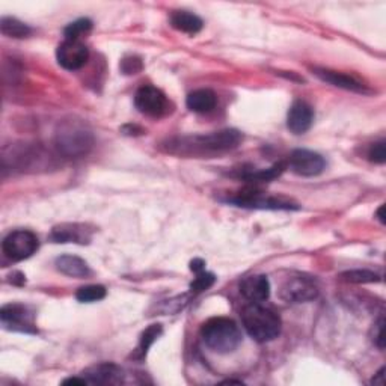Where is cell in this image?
<instances>
[{
  "mask_svg": "<svg viewBox=\"0 0 386 386\" xmlns=\"http://www.w3.org/2000/svg\"><path fill=\"white\" fill-rule=\"evenodd\" d=\"M240 293L255 303H261L270 296V282L264 275H251L240 282Z\"/></svg>",
  "mask_w": 386,
  "mask_h": 386,
  "instance_id": "cell-16",
  "label": "cell"
},
{
  "mask_svg": "<svg viewBox=\"0 0 386 386\" xmlns=\"http://www.w3.org/2000/svg\"><path fill=\"white\" fill-rule=\"evenodd\" d=\"M134 106L146 117L160 118L168 112V98L158 88L145 85L136 90Z\"/></svg>",
  "mask_w": 386,
  "mask_h": 386,
  "instance_id": "cell-9",
  "label": "cell"
},
{
  "mask_svg": "<svg viewBox=\"0 0 386 386\" xmlns=\"http://www.w3.org/2000/svg\"><path fill=\"white\" fill-rule=\"evenodd\" d=\"M106 294L107 291L103 286H85L77 290L76 298L82 303H93V302L103 300L106 298Z\"/></svg>",
  "mask_w": 386,
  "mask_h": 386,
  "instance_id": "cell-23",
  "label": "cell"
},
{
  "mask_svg": "<svg viewBox=\"0 0 386 386\" xmlns=\"http://www.w3.org/2000/svg\"><path fill=\"white\" fill-rule=\"evenodd\" d=\"M343 281L350 283H373L380 282V275L371 270H349L341 274Z\"/></svg>",
  "mask_w": 386,
  "mask_h": 386,
  "instance_id": "cell-25",
  "label": "cell"
},
{
  "mask_svg": "<svg viewBox=\"0 0 386 386\" xmlns=\"http://www.w3.org/2000/svg\"><path fill=\"white\" fill-rule=\"evenodd\" d=\"M54 266L61 274L71 278H88L90 275V269L86 261L76 255H61L56 258Z\"/></svg>",
  "mask_w": 386,
  "mask_h": 386,
  "instance_id": "cell-17",
  "label": "cell"
},
{
  "mask_svg": "<svg viewBox=\"0 0 386 386\" xmlns=\"http://www.w3.org/2000/svg\"><path fill=\"white\" fill-rule=\"evenodd\" d=\"M246 332L258 343H269L281 334V317L269 306L252 302L242 311Z\"/></svg>",
  "mask_w": 386,
  "mask_h": 386,
  "instance_id": "cell-3",
  "label": "cell"
},
{
  "mask_svg": "<svg viewBox=\"0 0 386 386\" xmlns=\"http://www.w3.org/2000/svg\"><path fill=\"white\" fill-rule=\"evenodd\" d=\"M385 368L382 367L380 370H379V373L376 374V378H373V380H371V383L373 385H379V386H383L385 385Z\"/></svg>",
  "mask_w": 386,
  "mask_h": 386,
  "instance_id": "cell-31",
  "label": "cell"
},
{
  "mask_svg": "<svg viewBox=\"0 0 386 386\" xmlns=\"http://www.w3.org/2000/svg\"><path fill=\"white\" fill-rule=\"evenodd\" d=\"M283 169H286V165L276 163L269 169H259V171L243 172V178L247 181H270V180L279 177L283 172Z\"/></svg>",
  "mask_w": 386,
  "mask_h": 386,
  "instance_id": "cell-24",
  "label": "cell"
},
{
  "mask_svg": "<svg viewBox=\"0 0 386 386\" xmlns=\"http://www.w3.org/2000/svg\"><path fill=\"white\" fill-rule=\"evenodd\" d=\"M93 133L78 122H64L58 133H56V146H58L59 153L68 158H78L86 156L93 148Z\"/></svg>",
  "mask_w": 386,
  "mask_h": 386,
  "instance_id": "cell-4",
  "label": "cell"
},
{
  "mask_svg": "<svg viewBox=\"0 0 386 386\" xmlns=\"http://www.w3.org/2000/svg\"><path fill=\"white\" fill-rule=\"evenodd\" d=\"M314 122V110L306 101L298 100L291 105L287 115V127L294 134L308 131Z\"/></svg>",
  "mask_w": 386,
  "mask_h": 386,
  "instance_id": "cell-13",
  "label": "cell"
},
{
  "mask_svg": "<svg viewBox=\"0 0 386 386\" xmlns=\"http://www.w3.org/2000/svg\"><path fill=\"white\" fill-rule=\"evenodd\" d=\"M64 385H88L86 379L82 376V378H70V379H65L62 382Z\"/></svg>",
  "mask_w": 386,
  "mask_h": 386,
  "instance_id": "cell-32",
  "label": "cell"
},
{
  "mask_svg": "<svg viewBox=\"0 0 386 386\" xmlns=\"http://www.w3.org/2000/svg\"><path fill=\"white\" fill-rule=\"evenodd\" d=\"M124 74H138L142 70V61L139 58H126L121 62Z\"/></svg>",
  "mask_w": 386,
  "mask_h": 386,
  "instance_id": "cell-29",
  "label": "cell"
},
{
  "mask_svg": "<svg viewBox=\"0 0 386 386\" xmlns=\"http://www.w3.org/2000/svg\"><path fill=\"white\" fill-rule=\"evenodd\" d=\"M56 59L68 71H76L88 62L89 50L82 41L65 40L56 50Z\"/></svg>",
  "mask_w": 386,
  "mask_h": 386,
  "instance_id": "cell-11",
  "label": "cell"
},
{
  "mask_svg": "<svg viewBox=\"0 0 386 386\" xmlns=\"http://www.w3.org/2000/svg\"><path fill=\"white\" fill-rule=\"evenodd\" d=\"M202 341L211 351L228 355L240 346L242 334L237 323L226 317H213L201 327Z\"/></svg>",
  "mask_w": 386,
  "mask_h": 386,
  "instance_id": "cell-1",
  "label": "cell"
},
{
  "mask_svg": "<svg viewBox=\"0 0 386 386\" xmlns=\"http://www.w3.org/2000/svg\"><path fill=\"white\" fill-rule=\"evenodd\" d=\"M94 228L85 223H62L54 226L52 240L56 243H77L88 245L93 238Z\"/></svg>",
  "mask_w": 386,
  "mask_h": 386,
  "instance_id": "cell-12",
  "label": "cell"
},
{
  "mask_svg": "<svg viewBox=\"0 0 386 386\" xmlns=\"http://www.w3.org/2000/svg\"><path fill=\"white\" fill-rule=\"evenodd\" d=\"M317 296H319V287L314 279L302 275L287 278L279 288V298L287 303L311 302Z\"/></svg>",
  "mask_w": 386,
  "mask_h": 386,
  "instance_id": "cell-8",
  "label": "cell"
},
{
  "mask_svg": "<svg viewBox=\"0 0 386 386\" xmlns=\"http://www.w3.org/2000/svg\"><path fill=\"white\" fill-rule=\"evenodd\" d=\"M383 211H385V207L382 206V207L378 210V213H376V216H378V219L380 221V223H385V216H383Z\"/></svg>",
  "mask_w": 386,
  "mask_h": 386,
  "instance_id": "cell-33",
  "label": "cell"
},
{
  "mask_svg": "<svg viewBox=\"0 0 386 386\" xmlns=\"http://www.w3.org/2000/svg\"><path fill=\"white\" fill-rule=\"evenodd\" d=\"M373 343L376 344L380 350L385 349V319L383 315L379 317V320L374 323L373 327Z\"/></svg>",
  "mask_w": 386,
  "mask_h": 386,
  "instance_id": "cell-28",
  "label": "cell"
},
{
  "mask_svg": "<svg viewBox=\"0 0 386 386\" xmlns=\"http://www.w3.org/2000/svg\"><path fill=\"white\" fill-rule=\"evenodd\" d=\"M90 29H93V21H90L89 18H81L70 23V25L64 29V35H65V40L81 41L82 37L88 35Z\"/></svg>",
  "mask_w": 386,
  "mask_h": 386,
  "instance_id": "cell-22",
  "label": "cell"
},
{
  "mask_svg": "<svg viewBox=\"0 0 386 386\" xmlns=\"http://www.w3.org/2000/svg\"><path fill=\"white\" fill-rule=\"evenodd\" d=\"M226 202L235 204L238 207L247 209H261V210H298V204L282 198H271L266 197L264 193L255 190H245L238 192L235 195L230 197Z\"/></svg>",
  "mask_w": 386,
  "mask_h": 386,
  "instance_id": "cell-6",
  "label": "cell"
},
{
  "mask_svg": "<svg viewBox=\"0 0 386 386\" xmlns=\"http://www.w3.org/2000/svg\"><path fill=\"white\" fill-rule=\"evenodd\" d=\"M368 157H370L371 162L383 165L386 162V145H385V141L373 144L370 146V150H368Z\"/></svg>",
  "mask_w": 386,
  "mask_h": 386,
  "instance_id": "cell-27",
  "label": "cell"
},
{
  "mask_svg": "<svg viewBox=\"0 0 386 386\" xmlns=\"http://www.w3.org/2000/svg\"><path fill=\"white\" fill-rule=\"evenodd\" d=\"M82 376L88 385H118L122 382V370L115 364H98L85 370Z\"/></svg>",
  "mask_w": 386,
  "mask_h": 386,
  "instance_id": "cell-15",
  "label": "cell"
},
{
  "mask_svg": "<svg viewBox=\"0 0 386 386\" xmlns=\"http://www.w3.org/2000/svg\"><path fill=\"white\" fill-rule=\"evenodd\" d=\"M0 30L5 37L9 38H28L32 29L26 25V23H23L14 17H4L0 20Z\"/></svg>",
  "mask_w": 386,
  "mask_h": 386,
  "instance_id": "cell-21",
  "label": "cell"
},
{
  "mask_svg": "<svg viewBox=\"0 0 386 386\" xmlns=\"http://www.w3.org/2000/svg\"><path fill=\"white\" fill-rule=\"evenodd\" d=\"M0 320L5 329L14 332L37 334L35 314L26 305L21 303H8L0 310Z\"/></svg>",
  "mask_w": 386,
  "mask_h": 386,
  "instance_id": "cell-5",
  "label": "cell"
},
{
  "mask_svg": "<svg viewBox=\"0 0 386 386\" xmlns=\"http://www.w3.org/2000/svg\"><path fill=\"white\" fill-rule=\"evenodd\" d=\"M38 237L28 230L9 233L2 243L4 254L13 261L28 259L38 251Z\"/></svg>",
  "mask_w": 386,
  "mask_h": 386,
  "instance_id": "cell-7",
  "label": "cell"
},
{
  "mask_svg": "<svg viewBox=\"0 0 386 386\" xmlns=\"http://www.w3.org/2000/svg\"><path fill=\"white\" fill-rule=\"evenodd\" d=\"M314 74L319 78H322V81L326 83H331L337 88H341L346 90H351V93H358V94H368L370 93L364 83L356 81L355 77H351L344 73L327 70V68H314Z\"/></svg>",
  "mask_w": 386,
  "mask_h": 386,
  "instance_id": "cell-14",
  "label": "cell"
},
{
  "mask_svg": "<svg viewBox=\"0 0 386 386\" xmlns=\"http://www.w3.org/2000/svg\"><path fill=\"white\" fill-rule=\"evenodd\" d=\"M162 332H163L162 324H151L146 327L139 338V344L133 351L131 358L138 361H142L144 358H146V353H148L150 347L157 341V338L162 335Z\"/></svg>",
  "mask_w": 386,
  "mask_h": 386,
  "instance_id": "cell-20",
  "label": "cell"
},
{
  "mask_svg": "<svg viewBox=\"0 0 386 386\" xmlns=\"http://www.w3.org/2000/svg\"><path fill=\"white\" fill-rule=\"evenodd\" d=\"M195 275H197V278L193 279L189 286V290L192 294H201L204 291L210 290L214 286L216 276L213 274H210V271L202 270V271H199V274H195Z\"/></svg>",
  "mask_w": 386,
  "mask_h": 386,
  "instance_id": "cell-26",
  "label": "cell"
},
{
  "mask_svg": "<svg viewBox=\"0 0 386 386\" xmlns=\"http://www.w3.org/2000/svg\"><path fill=\"white\" fill-rule=\"evenodd\" d=\"M186 105L195 113H209L216 107V105H218V97H216L211 89L202 88L189 94Z\"/></svg>",
  "mask_w": 386,
  "mask_h": 386,
  "instance_id": "cell-18",
  "label": "cell"
},
{
  "mask_svg": "<svg viewBox=\"0 0 386 386\" xmlns=\"http://www.w3.org/2000/svg\"><path fill=\"white\" fill-rule=\"evenodd\" d=\"M288 166L291 171L298 175L317 177L324 171L326 162L319 153H314L310 150H294L290 154Z\"/></svg>",
  "mask_w": 386,
  "mask_h": 386,
  "instance_id": "cell-10",
  "label": "cell"
},
{
  "mask_svg": "<svg viewBox=\"0 0 386 386\" xmlns=\"http://www.w3.org/2000/svg\"><path fill=\"white\" fill-rule=\"evenodd\" d=\"M190 270L193 271V274H199V271L206 270V263H204V261L199 259V258L192 259L190 261Z\"/></svg>",
  "mask_w": 386,
  "mask_h": 386,
  "instance_id": "cell-30",
  "label": "cell"
},
{
  "mask_svg": "<svg viewBox=\"0 0 386 386\" xmlns=\"http://www.w3.org/2000/svg\"><path fill=\"white\" fill-rule=\"evenodd\" d=\"M171 25L174 29L189 33V35H195L198 33L204 23L202 20L193 13H189V11H174L171 14Z\"/></svg>",
  "mask_w": 386,
  "mask_h": 386,
  "instance_id": "cell-19",
  "label": "cell"
},
{
  "mask_svg": "<svg viewBox=\"0 0 386 386\" xmlns=\"http://www.w3.org/2000/svg\"><path fill=\"white\" fill-rule=\"evenodd\" d=\"M242 141V133L234 129H226L221 131H213L210 134L192 136L183 138L177 144H171V148H180L181 153L193 154H214L234 150Z\"/></svg>",
  "mask_w": 386,
  "mask_h": 386,
  "instance_id": "cell-2",
  "label": "cell"
}]
</instances>
